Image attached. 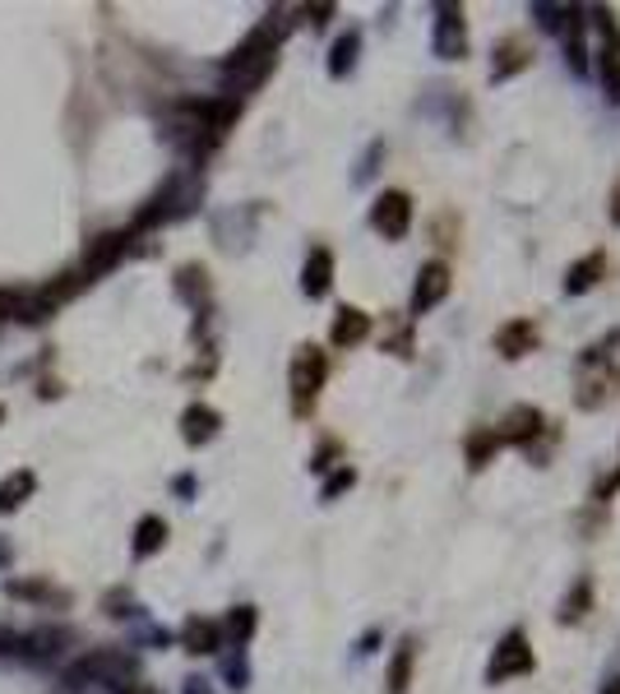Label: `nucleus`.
Returning a JSON list of instances; mask_svg holds the SVG:
<instances>
[{"label": "nucleus", "instance_id": "nucleus-1", "mask_svg": "<svg viewBox=\"0 0 620 694\" xmlns=\"http://www.w3.org/2000/svg\"><path fill=\"white\" fill-rule=\"evenodd\" d=\"M274 61H278V33H274V24H260V28H250L246 43L223 61V80L231 93H246V88L269 80Z\"/></svg>", "mask_w": 620, "mask_h": 694}, {"label": "nucleus", "instance_id": "nucleus-2", "mask_svg": "<svg viewBox=\"0 0 620 694\" xmlns=\"http://www.w3.org/2000/svg\"><path fill=\"white\" fill-rule=\"evenodd\" d=\"M121 671H130V662L126 658H116L111 648H98V653H84V658H74L70 667H65V677H61V690L65 694H80V690H88V685H111Z\"/></svg>", "mask_w": 620, "mask_h": 694}, {"label": "nucleus", "instance_id": "nucleus-3", "mask_svg": "<svg viewBox=\"0 0 620 694\" xmlns=\"http://www.w3.org/2000/svg\"><path fill=\"white\" fill-rule=\"evenodd\" d=\"M533 667H537V658H533L528 634H523V630H510L505 639L496 644L491 662H487V685H505V681H514V677H528Z\"/></svg>", "mask_w": 620, "mask_h": 694}, {"label": "nucleus", "instance_id": "nucleus-4", "mask_svg": "<svg viewBox=\"0 0 620 694\" xmlns=\"http://www.w3.org/2000/svg\"><path fill=\"white\" fill-rule=\"evenodd\" d=\"M324 375H329V361L315 343H306L297 347V357H293V403H297V412H310V403L320 398L324 390Z\"/></svg>", "mask_w": 620, "mask_h": 694}, {"label": "nucleus", "instance_id": "nucleus-5", "mask_svg": "<svg viewBox=\"0 0 620 694\" xmlns=\"http://www.w3.org/2000/svg\"><path fill=\"white\" fill-rule=\"evenodd\" d=\"M431 51L440 61H463V56H468V19H463L458 5H436Z\"/></svg>", "mask_w": 620, "mask_h": 694}, {"label": "nucleus", "instance_id": "nucleus-6", "mask_svg": "<svg viewBox=\"0 0 620 694\" xmlns=\"http://www.w3.org/2000/svg\"><path fill=\"white\" fill-rule=\"evenodd\" d=\"M371 227L380 231L384 241H403L413 227V195L408 190H384L371 204Z\"/></svg>", "mask_w": 620, "mask_h": 694}, {"label": "nucleus", "instance_id": "nucleus-7", "mask_svg": "<svg viewBox=\"0 0 620 694\" xmlns=\"http://www.w3.org/2000/svg\"><path fill=\"white\" fill-rule=\"evenodd\" d=\"M450 287H454V274H450V264L444 260H426L417 268V287H413V315H426V311H436V306L450 297Z\"/></svg>", "mask_w": 620, "mask_h": 694}, {"label": "nucleus", "instance_id": "nucleus-8", "mask_svg": "<svg viewBox=\"0 0 620 694\" xmlns=\"http://www.w3.org/2000/svg\"><path fill=\"white\" fill-rule=\"evenodd\" d=\"M65 648H70V630H65V625H43V630L24 634V644H19V658H28V662H56Z\"/></svg>", "mask_w": 620, "mask_h": 694}, {"label": "nucleus", "instance_id": "nucleus-9", "mask_svg": "<svg viewBox=\"0 0 620 694\" xmlns=\"http://www.w3.org/2000/svg\"><path fill=\"white\" fill-rule=\"evenodd\" d=\"M56 311L51 292H0V315L10 320H24V324H37Z\"/></svg>", "mask_w": 620, "mask_h": 694}, {"label": "nucleus", "instance_id": "nucleus-10", "mask_svg": "<svg viewBox=\"0 0 620 694\" xmlns=\"http://www.w3.org/2000/svg\"><path fill=\"white\" fill-rule=\"evenodd\" d=\"M366 338H371V315L357 311V306H338L334 324H329V343H334V347H357Z\"/></svg>", "mask_w": 620, "mask_h": 694}, {"label": "nucleus", "instance_id": "nucleus-11", "mask_svg": "<svg viewBox=\"0 0 620 694\" xmlns=\"http://www.w3.org/2000/svg\"><path fill=\"white\" fill-rule=\"evenodd\" d=\"M329 287H334V255H329L324 246H315L306 255V268H301V292L310 301H320V297H329Z\"/></svg>", "mask_w": 620, "mask_h": 694}, {"label": "nucleus", "instance_id": "nucleus-12", "mask_svg": "<svg viewBox=\"0 0 620 694\" xmlns=\"http://www.w3.org/2000/svg\"><path fill=\"white\" fill-rule=\"evenodd\" d=\"M533 347H537V324L533 320H510V324H500V330H496V352L505 361L528 357Z\"/></svg>", "mask_w": 620, "mask_h": 694}, {"label": "nucleus", "instance_id": "nucleus-13", "mask_svg": "<svg viewBox=\"0 0 620 694\" xmlns=\"http://www.w3.org/2000/svg\"><path fill=\"white\" fill-rule=\"evenodd\" d=\"M607 278V255L603 250H593V255H584V260H574L570 268H565V292L570 297H584V292H593L597 283Z\"/></svg>", "mask_w": 620, "mask_h": 694}, {"label": "nucleus", "instance_id": "nucleus-14", "mask_svg": "<svg viewBox=\"0 0 620 694\" xmlns=\"http://www.w3.org/2000/svg\"><path fill=\"white\" fill-rule=\"evenodd\" d=\"M223 427V417L208 408V403H190V408L181 412V435H186V445H208L213 435H218Z\"/></svg>", "mask_w": 620, "mask_h": 694}, {"label": "nucleus", "instance_id": "nucleus-15", "mask_svg": "<svg viewBox=\"0 0 620 694\" xmlns=\"http://www.w3.org/2000/svg\"><path fill=\"white\" fill-rule=\"evenodd\" d=\"M496 435H500V445H533V440L541 435V412L523 403V408H514L505 417V427H500Z\"/></svg>", "mask_w": 620, "mask_h": 694}, {"label": "nucleus", "instance_id": "nucleus-16", "mask_svg": "<svg viewBox=\"0 0 620 694\" xmlns=\"http://www.w3.org/2000/svg\"><path fill=\"white\" fill-rule=\"evenodd\" d=\"M181 644H186V653H218L223 648V625L204 621V615H190V621L181 625Z\"/></svg>", "mask_w": 620, "mask_h": 694}, {"label": "nucleus", "instance_id": "nucleus-17", "mask_svg": "<svg viewBox=\"0 0 620 694\" xmlns=\"http://www.w3.org/2000/svg\"><path fill=\"white\" fill-rule=\"evenodd\" d=\"M413 662H417V639L408 634V639L394 648V658H390V677H384V690H390V694H408V685H413Z\"/></svg>", "mask_w": 620, "mask_h": 694}, {"label": "nucleus", "instance_id": "nucleus-18", "mask_svg": "<svg viewBox=\"0 0 620 694\" xmlns=\"http://www.w3.org/2000/svg\"><path fill=\"white\" fill-rule=\"evenodd\" d=\"M357 56H361V33L347 28L334 47H329V80H347L357 70Z\"/></svg>", "mask_w": 620, "mask_h": 694}, {"label": "nucleus", "instance_id": "nucleus-19", "mask_svg": "<svg viewBox=\"0 0 620 694\" xmlns=\"http://www.w3.org/2000/svg\"><path fill=\"white\" fill-rule=\"evenodd\" d=\"M126 241H130L126 231H111V237H103L98 246L88 250V264H84V274H88V278H98V274H107L111 264H121V255H126Z\"/></svg>", "mask_w": 620, "mask_h": 694}, {"label": "nucleus", "instance_id": "nucleus-20", "mask_svg": "<svg viewBox=\"0 0 620 694\" xmlns=\"http://www.w3.org/2000/svg\"><path fill=\"white\" fill-rule=\"evenodd\" d=\"M163 542H167V524L158 514H144L140 524H134V555H153V551H163Z\"/></svg>", "mask_w": 620, "mask_h": 694}, {"label": "nucleus", "instance_id": "nucleus-21", "mask_svg": "<svg viewBox=\"0 0 620 694\" xmlns=\"http://www.w3.org/2000/svg\"><path fill=\"white\" fill-rule=\"evenodd\" d=\"M255 621H260L255 607H231L223 621V639H231V648H246L250 634H255Z\"/></svg>", "mask_w": 620, "mask_h": 694}, {"label": "nucleus", "instance_id": "nucleus-22", "mask_svg": "<svg viewBox=\"0 0 620 694\" xmlns=\"http://www.w3.org/2000/svg\"><path fill=\"white\" fill-rule=\"evenodd\" d=\"M496 56H500V61L491 65V80H510V74H518L523 65L533 61V56H528V47H523L518 37H505V43H500V51H496Z\"/></svg>", "mask_w": 620, "mask_h": 694}, {"label": "nucleus", "instance_id": "nucleus-23", "mask_svg": "<svg viewBox=\"0 0 620 694\" xmlns=\"http://www.w3.org/2000/svg\"><path fill=\"white\" fill-rule=\"evenodd\" d=\"M33 487H37L33 472H14V477L0 481V514H10V510L24 505V500L33 495Z\"/></svg>", "mask_w": 620, "mask_h": 694}, {"label": "nucleus", "instance_id": "nucleus-24", "mask_svg": "<svg viewBox=\"0 0 620 694\" xmlns=\"http://www.w3.org/2000/svg\"><path fill=\"white\" fill-rule=\"evenodd\" d=\"M496 450H500V435H496V427H481V431H473V435H468V468H487V463L496 458Z\"/></svg>", "mask_w": 620, "mask_h": 694}, {"label": "nucleus", "instance_id": "nucleus-25", "mask_svg": "<svg viewBox=\"0 0 620 694\" xmlns=\"http://www.w3.org/2000/svg\"><path fill=\"white\" fill-rule=\"evenodd\" d=\"M528 19H537V28L541 33H565V24H570V5H547V0H533L528 5Z\"/></svg>", "mask_w": 620, "mask_h": 694}, {"label": "nucleus", "instance_id": "nucleus-26", "mask_svg": "<svg viewBox=\"0 0 620 694\" xmlns=\"http://www.w3.org/2000/svg\"><path fill=\"white\" fill-rule=\"evenodd\" d=\"M584 607H588V584H584V578H579V584H574V597H565V607H560V621H579V615H584Z\"/></svg>", "mask_w": 620, "mask_h": 694}, {"label": "nucleus", "instance_id": "nucleus-27", "mask_svg": "<svg viewBox=\"0 0 620 694\" xmlns=\"http://www.w3.org/2000/svg\"><path fill=\"white\" fill-rule=\"evenodd\" d=\"M353 487H357V472H353V468H338L334 477H329V481H324V491H320V500H338L343 491H353Z\"/></svg>", "mask_w": 620, "mask_h": 694}, {"label": "nucleus", "instance_id": "nucleus-28", "mask_svg": "<svg viewBox=\"0 0 620 694\" xmlns=\"http://www.w3.org/2000/svg\"><path fill=\"white\" fill-rule=\"evenodd\" d=\"M603 84L611 93V103H620V56L611 51H603Z\"/></svg>", "mask_w": 620, "mask_h": 694}, {"label": "nucleus", "instance_id": "nucleus-29", "mask_svg": "<svg viewBox=\"0 0 620 694\" xmlns=\"http://www.w3.org/2000/svg\"><path fill=\"white\" fill-rule=\"evenodd\" d=\"M223 671H227V681H231V690H246V681H250V671H246V658H241V648H237V658H227V662H223Z\"/></svg>", "mask_w": 620, "mask_h": 694}, {"label": "nucleus", "instance_id": "nucleus-30", "mask_svg": "<svg viewBox=\"0 0 620 694\" xmlns=\"http://www.w3.org/2000/svg\"><path fill=\"white\" fill-rule=\"evenodd\" d=\"M384 158V144H371V153H366V163L357 167V181H371V171H375V163Z\"/></svg>", "mask_w": 620, "mask_h": 694}, {"label": "nucleus", "instance_id": "nucleus-31", "mask_svg": "<svg viewBox=\"0 0 620 694\" xmlns=\"http://www.w3.org/2000/svg\"><path fill=\"white\" fill-rule=\"evenodd\" d=\"M306 14H310V28H324V24H329V14H334V5H310Z\"/></svg>", "mask_w": 620, "mask_h": 694}, {"label": "nucleus", "instance_id": "nucleus-32", "mask_svg": "<svg viewBox=\"0 0 620 694\" xmlns=\"http://www.w3.org/2000/svg\"><path fill=\"white\" fill-rule=\"evenodd\" d=\"M186 694H213V690H208V681H200V677H190V681H186Z\"/></svg>", "mask_w": 620, "mask_h": 694}, {"label": "nucleus", "instance_id": "nucleus-33", "mask_svg": "<svg viewBox=\"0 0 620 694\" xmlns=\"http://www.w3.org/2000/svg\"><path fill=\"white\" fill-rule=\"evenodd\" d=\"M116 694H158V690H148V685H116Z\"/></svg>", "mask_w": 620, "mask_h": 694}, {"label": "nucleus", "instance_id": "nucleus-34", "mask_svg": "<svg viewBox=\"0 0 620 694\" xmlns=\"http://www.w3.org/2000/svg\"><path fill=\"white\" fill-rule=\"evenodd\" d=\"M611 218L620 223V190H616V200H611Z\"/></svg>", "mask_w": 620, "mask_h": 694}, {"label": "nucleus", "instance_id": "nucleus-35", "mask_svg": "<svg viewBox=\"0 0 620 694\" xmlns=\"http://www.w3.org/2000/svg\"><path fill=\"white\" fill-rule=\"evenodd\" d=\"M0 421H5V408H0Z\"/></svg>", "mask_w": 620, "mask_h": 694}]
</instances>
